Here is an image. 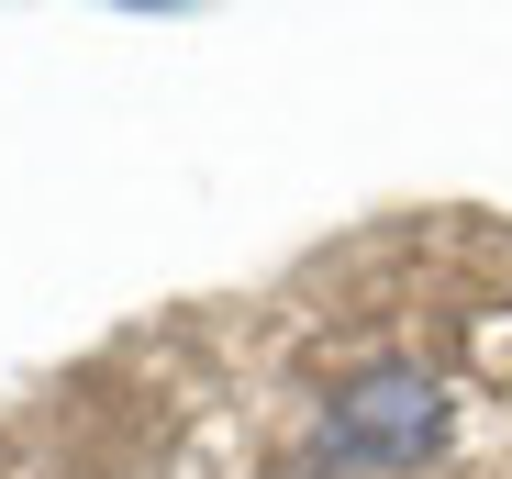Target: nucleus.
Masks as SVG:
<instances>
[{
    "label": "nucleus",
    "mask_w": 512,
    "mask_h": 479,
    "mask_svg": "<svg viewBox=\"0 0 512 479\" xmlns=\"http://www.w3.org/2000/svg\"><path fill=\"white\" fill-rule=\"evenodd\" d=\"M446 446V379L435 368H368L334 390V413H323V457L334 468H357V479H401Z\"/></svg>",
    "instance_id": "obj_1"
}]
</instances>
